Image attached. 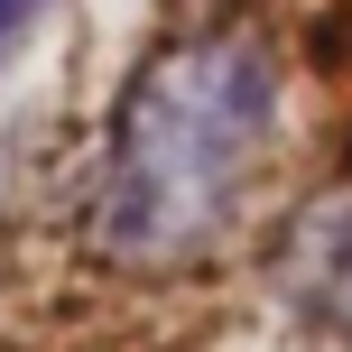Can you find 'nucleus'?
Wrapping results in <instances>:
<instances>
[{
    "label": "nucleus",
    "instance_id": "nucleus-2",
    "mask_svg": "<svg viewBox=\"0 0 352 352\" xmlns=\"http://www.w3.org/2000/svg\"><path fill=\"white\" fill-rule=\"evenodd\" d=\"M278 306L324 343H352V186L316 195L297 223L278 232V260H269Z\"/></svg>",
    "mask_w": 352,
    "mask_h": 352
},
{
    "label": "nucleus",
    "instance_id": "nucleus-3",
    "mask_svg": "<svg viewBox=\"0 0 352 352\" xmlns=\"http://www.w3.org/2000/svg\"><path fill=\"white\" fill-rule=\"evenodd\" d=\"M37 10H47V0H0V56L28 37V19H37Z\"/></svg>",
    "mask_w": 352,
    "mask_h": 352
},
{
    "label": "nucleus",
    "instance_id": "nucleus-1",
    "mask_svg": "<svg viewBox=\"0 0 352 352\" xmlns=\"http://www.w3.org/2000/svg\"><path fill=\"white\" fill-rule=\"evenodd\" d=\"M278 130V56L250 28H195L130 74L102 148V250L130 269H176L241 213Z\"/></svg>",
    "mask_w": 352,
    "mask_h": 352
}]
</instances>
